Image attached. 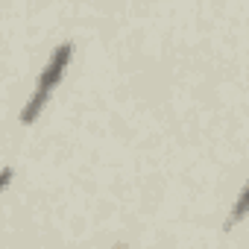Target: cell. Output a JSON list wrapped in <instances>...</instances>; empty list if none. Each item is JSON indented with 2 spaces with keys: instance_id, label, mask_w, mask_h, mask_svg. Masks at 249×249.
Segmentation results:
<instances>
[{
  "instance_id": "1",
  "label": "cell",
  "mask_w": 249,
  "mask_h": 249,
  "mask_svg": "<svg viewBox=\"0 0 249 249\" xmlns=\"http://www.w3.org/2000/svg\"><path fill=\"white\" fill-rule=\"evenodd\" d=\"M71 56H73V44H59L53 53H50V59H47V65H44V71L38 73V82H36V91H33V97L27 100V106H24V111H21V120L27 123H36L38 120V114L44 111V106H47V100L53 97V91L62 85V79H65V73H68V65H71Z\"/></svg>"
},
{
  "instance_id": "2",
  "label": "cell",
  "mask_w": 249,
  "mask_h": 249,
  "mask_svg": "<svg viewBox=\"0 0 249 249\" xmlns=\"http://www.w3.org/2000/svg\"><path fill=\"white\" fill-rule=\"evenodd\" d=\"M246 202H249V191L243 188L240 196H237V208H234V220H243L246 217Z\"/></svg>"
},
{
  "instance_id": "3",
  "label": "cell",
  "mask_w": 249,
  "mask_h": 249,
  "mask_svg": "<svg viewBox=\"0 0 249 249\" xmlns=\"http://www.w3.org/2000/svg\"><path fill=\"white\" fill-rule=\"evenodd\" d=\"M9 179H12V170H9V167H3V170H0V191L9 185Z\"/></svg>"
}]
</instances>
